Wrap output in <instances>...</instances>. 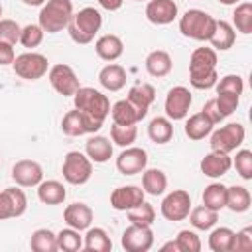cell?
<instances>
[{"mask_svg":"<svg viewBox=\"0 0 252 252\" xmlns=\"http://www.w3.org/2000/svg\"><path fill=\"white\" fill-rule=\"evenodd\" d=\"M217 93H234V94H242L244 91V81L240 75H224L222 79L217 81Z\"/></svg>","mask_w":252,"mask_h":252,"instance_id":"obj_47","label":"cell"},{"mask_svg":"<svg viewBox=\"0 0 252 252\" xmlns=\"http://www.w3.org/2000/svg\"><path fill=\"white\" fill-rule=\"evenodd\" d=\"M136 136H138L136 124H116V122H112V126H110V140L120 148L132 146L136 142Z\"/></svg>","mask_w":252,"mask_h":252,"instance_id":"obj_39","label":"cell"},{"mask_svg":"<svg viewBox=\"0 0 252 252\" xmlns=\"http://www.w3.org/2000/svg\"><path fill=\"white\" fill-rule=\"evenodd\" d=\"M71 16H73L71 0H47L39 12V26L45 33H57L69 26Z\"/></svg>","mask_w":252,"mask_h":252,"instance_id":"obj_5","label":"cell"},{"mask_svg":"<svg viewBox=\"0 0 252 252\" xmlns=\"http://www.w3.org/2000/svg\"><path fill=\"white\" fill-rule=\"evenodd\" d=\"M250 191L242 185H232V187H226V207L232 211V213H244L250 209Z\"/></svg>","mask_w":252,"mask_h":252,"instance_id":"obj_35","label":"cell"},{"mask_svg":"<svg viewBox=\"0 0 252 252\" xmlns=\"http://www.w3.org/2000/svg\"><path fill=\"white\" fill-rule=\"evenodd\" d=\"M63 179L71 185H83L91 179L93 175V161L87 158V154L81 152H69L63 159L61 167Z\"/></svg>","mask_w":252,"mask_h":252,"instance_id":"obj_7","label":"cell"},{"mask_svg":"<svg viewBox=\"0 0 252 252\" xmlns=\"http://www.w3.org/2000/svg\"><path fill=\"white\" fill-rule=\"evenodd\" d=\"M179 252H199L201 250V238L193 230H179L175 238Z\"/></svg>","mask_w":252,"mask_h":252,"instance_id":"obj_45","label":"cell"},{"mask_svg":"<svg viewBox=\"0 0 252 252\" xmlns=\"http://www.w3.org/2000/svg\"><path fill=\"white\" fill-rule=\"evenodd\" d=\"M199 167H201V171H203L207 177L217 179V177H222V175L228 173V169L232 167V159H230L228 154L211 150V152L201 159Z\"/></svg>","mask_w":252,"mask_h":252,"instance_id":"obj_18","label":"cell"},{"mask_svg":"<svg viewBox=\"0 0 252 252\" xmlns=\"http://www.w3.org/2000/svg\"><path fill=\"white\" fill-rule=\"evenodd\" d=\"M250 248H252V228L246 226L240 232H236L234 250H250Z\"/></svg>","mask_w":252,"mask_h":252,"instance_id":"obj_48","label":"cell"},{"mask_svg":"<svg viewBox=\"0 0 252 252\" xmlns=\"http://www.w3.org/2000/svg\"><path fill=\"white\" fill-rule=\"evenodd\" d=\"M203 205L213 209V211L224 209L226 207V185H222V183L207 185L203 191Z\"/></svg>","mask_w":252,"mask_h":252,"instance_id":"obj_37","label":"cell"},{"mask_svg":"<svg viewBox=\"0 0 252 252\" xmlns=\"http://www.w3.org/2000/svg\"><path fill=\"white\" fill-rule=\"evenodd\" d=\"M136 2H142V0H136Z\"/></svg>","mask_w":252,"mask_h":252,"instance_id":"obj_56","label":"cell"},{"mask_svg":"<svg viewBox=\"0 0 252 252\" xmlns=\"http://www.w3.org/2000/svg\"><path fill=\"white\" fill-rule=\"evenodd\" d=\"M63 219L67 222V226L75 228V230H87L93 222V209L87 203H71L65 207L63 211Z\"/></svg>","mask_w":252,"mask_h":252,"instance_id":"obj_19","label":"cell"},{"mask_svg":"<svg viewBox=\"0 0 252 252\" xmlns=\"http://www.w3.org/2000/svg\"><path fill=\"white\" fill-rule=\"evenodd\" d=\"M193 102L191 91L183 85L171 87L165 96V114L169 120H183L189 114V106Z\"/></svg>","mask_w":252,"mask_h":252,"instance_id":"obj_11","label":"cell"},{"mask_svg":"<svg viewBox=\"0 0 252 252\" xmlns=\"http://www.w3.org/2000/svg\"><path fill=\"white\" fill-rule=\"evenodd\" d=\"M213 122L203 114V112H197V114H191L185 122V136L193 142H199L203 140L205 136H209L213 132Z\"/></svg>","mask_w":252,"mask_h":252,"instance_id":"obj_29","label":"cell"},{"mask_svg":"<svg viewBox=\"0 0 252 252\" xmlns=\"http://www.w3.org/2000/svg\"><path fill=\"white\" fill-rule=\"evenodd\" d=\"M159 211H161L163 219H167L171 222L183 220V219H187V215L191 211V195L183 189H175L163 197Z\"/></svg>","mask_w":252,"mask_h":252,"instance_id":"obj_9","label":"cell"},{"mask_svg":"<svg viewBox=\"0 0 252 252\" xmlns=\"http://www.w3.org/2000/svg\"><path fill=\"white\" fill-rule=\"evenodd\" d=\"M232 165L236 167V173L242 179H252V152L250 150H238L236 158L232 159Z\"/></svg>","mask_w":252,"mask_h":252,"instance_id":"obj_44","label":"cell"},{"mask_svg":"<svg viewBox=\"0 0 252 252\" xmlns=\"http://www.w3.org/2000/svg\"><path fill=\"white\" fill-rule=\"evenodd\" d=\"M14 59H16L14 45H12V43H6V41H0V67L12 65Z\"/></svg>","mask_w":252,"mask_h":252,"instance_id":"obj_49","label":"cell"},{"mask_svg":"<svg viewBox=\"0 0 252 252\" xmlns=\"http://www.w3.org/2000/svg\"><path fill=\"white\" fill-rule=\"evenodd\" d=\"M26 6H43L47 0H22Z\"/></svg>","mask_w":252,"mask_h":252,"instance_id":"obj_53","label":"cell"},{"mask_svg":"<svg viewBox=\"0 0 252 252\" xmlns=\"http://www.w3.org/2000/svg\"><path fill=\"white\" fill-rule=\"evenodd\" d=\"M187 217H189V222L193 224V228H197V230H211L217 224V220H219V211H213V209H209L205 205H199V207L191 209Z\"/></svg>","mask_w":252,"mask_h":252,"instance_id":"obj_34","label":"cell"},{"mask_svg":"<svg viewBox=\"0 0 252 252\" xmlns=\"http://www.w3.org/2000/svg\"><path fill=\"white\" fill-rule=\"evenodd\" d=\"M215 102H217V106H219L220 116L226 118V116H230V114L236 110V106H238V102H240V94H234V93H217Z\"/></svg>","mask_w":252,"mask_h":252,"instance_id":"obj_43","label":"cell"},{"mask_svg":"<svg viewBox=\"0 0 252 252\" xmlns=\"http://www.w3.org/2000/svg\"><path fill=\"white\" fill-rule=\"evenodd\" d=\"M136 108H140L144 114H148V108L152 106V102L156 100V89L150 83H138L134 87H130L128 96H126Z\"/></svg>","mask_w":252,"mask_h":252,"instance_id":"obj_28","label":"cell"},{"mask_svg":"<svg viewBox=\"0 0 252 252\" xmlns=\"http://www.w3.org/2000/svg\"><path fill=\"white\" fill-rule=\"evenodd\" d=\"M20 32H22V26L16 20H10V18L0 20V41L14 45L20 41Z\"/></svg>","mask_w":252,"mask_h":252,"instance_id":"obj_46","label":"cell"},{"mask_svg":"<svg viewBox=\"0 0 252 252\" xmlns=\"http://www.w3.org/2000/svg\"><path fill=\"white\" fill-rule=\"evenodd\" d=\"M148 165V154L144 148H138V146H128L124 148L118 158H116V169L122 173V175H136V173H142Z\"/></svg>","mask_w":252,"mask_h":252,"instance_id":"obj_13","label":"cell"},{"mask_svg":"<svg viewBox=\"0 0 252 252\" xmlns=\"http://www.w3.org/2000/svg\"><path fill=\"white\" fill-rule=\"evenodd\" d=\"M94 51L100 59L104 61H116L122 53H124V43L118 35L114 33H106V35H100L94 43Z\"/></svg>","mask_w":252,"mask_h":252,"instance_id":"obj_24","label":"cell"},{"mask_svg":"<svg viewBox=\"0 0 252 252\" xmlns=\"http://www.w3.org/2000/svg\"><path fill=\"white\" fill-rule=\"evenodd\" d=\"M110 116L116 124H138L146 114L140 108H136L128 98H122L110 106Z\"/></svg>","mask_w":252,"mask_h":252,"instance_id":"obj_22","label":"cell"},{"mask_svg":"<svg viewBox=\"0 0 252 252\" xmlns=\"http://www.w3.org/2000/svg\"><path fill=\"white\" fill-rule=\"evenodd\" d=\"M236 232L228 226H219L209 234V248L213 252H232Z\"/></svg>","mask_w":252,"mask_h":252,"instance_id":"obj_33","label":"cell"},{"mask_svg":"<svg viewBox=\"0 0 252 252\" xmlns=\"http://www.w3.org/2000/svg\"><path fill=\"white\" fill-rule=\"evenodd\" d=\"M213 124H219L220 120H222V116H220V112H219V106H217V102H215V98H211V100H207L205 102V106H203V110H201Z\"/></svg>","mask_w":252,"mask_h":252,"instance_id":"obj_50","label":"cell"},{"mask_svg":"<svg viewBox=\"0 0 252 252\" xmlns=\"http://www.w3.org/2000/svg\"><path fill=\"white\" fill-rule=\"evenodd\" d=\"M43 35H45V32L41 30L39 24H28V26H24L22 32H20V43H22L24 47H28V49H33V47L41 45Z\"/></svg>","mask_w":252,"mask_h":252,"instance_id":"obj_42","label":"cell"},{"mask_svg":"<svg viewBox=\"0 0 252 252\" xmlns=\"http://www.w3.org/2000/svg\"><path fill=\"white\" fill-rule=\"evenodd\" d=\"M57 250H63V252H77L83 248V236L79 234V230L75 228H63L59 230L57 234Z\"/></svg>","mask_w":252,"mask_h":252,"instance_id":"obj_40","label":"cell"},{"mask_svg":"<svg viewBox=\"0 0 252 252\" xmlns=\"http://www.w3.org/2000/svg\"><path fill=\"white\" fill-rule=\"evenodd\" d=\"M144 65H146V71H148L152 77H158V79L169 75L171 69H173L171 55H169L167 51H163V49H154V51H150Z\"/></svg>","mask_w":252,"mask_h":252,"instance_id":"obj_21","label":"cell"},{"mask_svg":"<svg viewBox=\"0 0 252 252\" xmlns=\"http://www.w3.org/2000/svg\"><path fill=\"white\" fill-rule=\"evenodd\" d=\"M146 18L156 26L171 24L177 18V4L173 0H150L146 6Z\"/></svg>","mask_w":252,"mask_h":252,"instance_id":"obj_17","label":"cell"},{"mask_svg":"<svg viewBox=\"0 0 252 252\" xmlns=\"http://www.w3.org/2000/svg\"><path fill=\"white\" fill-rule=\"evenodd\" d=\"M28 209L26 193L18 187H6L0 191V220L22 217Z\"/></svg>","mask_w":252,"mask_h":252,"instance_id":"obj_14","label":"cell"},{"mask_svg":"<svg viewBox=\"0 0 252 252\" xmlns=\"http://www.w3.org/2000/svg\"><path fill=\"white\" fill-rule=\"evenodd\" d=\"M128 220H130L132 224L152 226V224H154V220H156V209H154L150 203L142 201L138 207H134V209H130V211H128Z\"/></svg>","mask_w":252,"mask_h":252,"instance_id":"obj_41","label":"cell"},{"mask_svg":"<svg viewBox=\"0 0 252 252\" xmlns=\"http://www.w3.org/2000/svg\"><path fill=\"white\" fill-rule=\"evenodd\" d=\"M144 189L136 185H122L110 193V207L116 211H130L144 201Z\"/></svg>","mask_w":252,"mask_h":252,"instance_id":"obj_16","label":"cell"},{"mask_svg":"<svg viewBox=\"0 0 252 252\" xmlns=\"http://www.w3.org/2000/svg\"><path fill=\"white\" fill-rule=\"evenodd\" d=\"M232 28L240 33L248 35L252 33V4L250 2H238L232 14Z\"/></svg>","mask_w":252,"mask_h":252,"instance_id":"obj_38","label":"cell"},{"mask_svg":"<svg viewBox=\"0 0 252 252\" xmlns=\"http://www.w3.org/2000/svg\"><path fill=\"white\" fill-rule=\"evenodd\" d=\"M219 81L217 51L213 47H197L189 59V83L195 89H213Z\"/></svg>","mask_w":252,"mask_h":252,"instance_id":"obj_1","label":"cell"},{"mask_svg":"<svg viewBox=\"0 0 252 252\" xmlns=\"http://www.w3.org/2000/svg\"><path fill=\"white\" fill-rule=\"evenodd\" d=\"M47 77H49L51 87L63 96H73L81 87L77 73L73 71V67H69L65 63H57V65L49 67Z\"/></svg>","mask_w":252,"mask_h":252,"instance_id":"obj_10","label":"cell"},{"mask_svg":"<svg viewBox=\"0 0 252 252\" xmlns=\"http://www.w3.org/2000/svg\"><path fill=\"white\" fill-rule=\"evenodd\" d=\"M85 154L94 163H104L112 158V142L106 136H91L85 144Z\"/></svg>","mask_w":252,"mask_h":252,"instance_id":"obj_23","label":"cell"},{"mask_svg":"<svg viewBox=\"0 0 252 252\" xmlns=\"http://www.w3.org/2000/svg\"><path fill=\"white\" fill-rule=\"evenodd\" d=\"M61 130H63V134H67V136H83V134H94V132H98L93 124H91V120L81 112V110H69L65 116H63V120H61Z\"/></svg>","mask_w":252,"mask_h":252,"instance_id":"obj_20","label":"cell"},{"mask_svg":"<svg viewBox=\"0 0 252 252\" xmlns=\"http://www.w3.org/2000/svg\"><path fill=\"white\" fill-rule=\"evenodd\" d=\"M148 136L154 144H167L173 138V124L167 116H156L148 124Z\"/></svg>","mask_w":252,"mask_h":252,"instance_id":"obj_32","label":"cell"},{"mask_svg":"<svg viewBox=\"0 0 252 252\" xmlns=\"http://www.w3.org/2000/svg\"><path fill=\"white\" fill-rule=\"evenodd\" d=\"M142 189L148 195H163L167 189V175L161 169H144L142 171Z\"/></svg>","mask_w":252,"mask_h":252,"instance_id":"obj_30","label":"cell"},{"mask_svg":"<svg viewBox=\"0 0 252 252\" xmlns=\"http://www.w3.org/2000/svg\"><path fill=\"white\" fill-rule=\"evenodd\" d=\"M83 248L89 252H108L112 248V240L106 234L104 228L94 226V228H87V234L83 238Z\"/></svg>","mask_w":252,"mask_h":252,"instance_id":"obj_31","label":"cell"},{"mask_svg":"<svg viewBox=\"0 0 252 252\" xmlns=\"http://www.w3.org/2000/svg\"><path fill=\"white\" fill-rule=\"evenodd\" d=\"M120 244L126 252H148L154 244V232L150 226H140V224H132L124 228Z\"/></svg>","mask_w":252,"mask_h":252,"instance_id":"obj_12","label":"cell"},{"mask_svg":"<svg viewBox=\"0 0 252 252\" xmlns=\"http://www.w3.org/2000/svg\"><path fill=\"white\" fill-rule=\"evenodd\" d=\"M98 83L106 91H110V93H116V91L124 89V85H126V71H124V67L118 65V63H110V65L102 67L100 73H98Z\"/></svg>","mask_w":252,"mask_h":252,"instance_id":"obj_25","label":"cell"},{"mask_svg":"<svg viewBox=\"0 0 252 252\" xmlns=\"http://www.w3.org/2000/svg\"><path fill=\"white\" fill-rule=\"evenodd\" d=\"M236 41V32L232 28V24L224 22V20H217V26H215V33L211 35L209 43L215 51H226L234 45Z\"/></svg>","mask_w":252,"mask_h":252,"instance_id":"obj_26","label":"cell"},{"mask_svg":"<svg viewBox=\"0 0 252 252\" xmlns=\"http://www.w3.org/2000/svg\"><path fill=\"white\" fill-rule=\"evenodd\" d=\"M100 26H102V16L96 8H83L79 10L77 14L73 12L71 20H69V26H67V32L71 35V39L79 45H87L94 39V35L100 32Z\"/></svg>","mask_w":252,"mask_h":252,"instance_id":"obj_3","label":"cell"},{"mask_svg":"<svg viewBox=\"0 0 252 252\" xmlns=\"http://www.w3.org/2000/svg\"><path fill=\"white\" fill-rule=\"evenodd\" d=\"M30 248L33 252H55L57 250V236L49 228H37L32 232Z\"/></svg>","mask_w":252,"mask_h":252,"instance_id":"obj_36","label":"cell"},{"mask_svg":"<svg viewBox=\"0 0 252 252\" xmlns=\"http://www.w3.org/2000/svg\"><path fill=\"white\" fill-rule=\"evenodd\" d=\"M73 100H75V108L81 110L96 130H100L106 116L110 114L108 96L93 87H79V91L73 94Z\"/></svg>","mask_w":252,"mask_h":252,"instance_id":"obj_2","label":"cell"},{"mask_svg":"<svg viewBox=\"0 0 252 252\" xmlns=\"http://www.w3.org/2000/svg\"><path fill=\"white\" fill-rule=\"evenodd\" d=\"M104 10H108V12H116V10H120L122 8V2L124 0H96Z\"/></svg>","mask_w":252,"mask_h":252,"instance_id":"obj_51","label":"cell"},{"mask_svg":"<svg viewBox=\"0 0 252 252\" xmlns=\"http://www.w3.org/2000/svg\"><path fill=\"white\" fill-rule=\"evenodd\" d=\"M0 20H2V4H0Z\"/></svg>","mask_w":252,"mask_h":252,"instance_id":"obj_55","label":"cell"},{"mask_svg":"<svg viewBox=\"0 0 252 252\" xmlns=\"http://www.w3.org/2000/svg\"><path fill=\"white\" fill-rule=\"evenodd\" d=\"M244 126L238 122H228L224 126H220L219 130L211 132V150L215 152H222V154H230L234 152L242 142H244Z\"/></svg>","mask_w":252,"mask_h":252,"instance_id":"obj_8","label":"cell"},{"mask_svg":"<svg viewBox=\"0 0 252 252\" xmlns=\"http://www.w3.org/2000/svg\"><path fill=\"white\" fill-rule=\"evenodd\" d=\"M220 4H224V6H236L238 2H242V0H219Z\"/></svg>","mask_w":252,"mask_h":252,"instance_id":"obj_54","label":"cell"},{"mask_svg":"<svg viewBox=\"0 0 252 252\" xmlns=\"http://www.w3.org/2000/svg\"><path fill=\"white\" fill-rule=\"evenodd\" d=\"M161 250L165 252V250H173V252H179L177 250V244H175V240H171V242H165L163 246H161Z\"/></svg>","mask_w":252,"mask_h":252,"instance_id":"obj_52","label":"cell"},{"mask_svg":"<svg viewBox=\"0 0 252 252\" xmlns=\"http://www.w3.org/2000/svg\"><path fill=\"white\" fill-rule=\"evenodd\" d=\"M12 179L18 187H37L43 181V169L33 159H20L12 165Z\"/></svg>","mask_w":252,"mask_h":252,"instance_id":"obj_15","label":"cell"},{"mask_svg":"<svg viewBox=\"0 0 252 252\" xmlns=\"http://www.w3.org/2000/svg\"><path fill=\"white\" fill-rule=\"evenodd\" d=\"M12 67H14V73H16L20 79L37 81V79H41V77L49 71V61H47V57H45L43 53L26 51V53L16 55Z\"/></svg>","mask_w":252,"mask_h":252,"instance_id":"obj_6","label":"cell"},{"mask_svg":"<svg viewBox=\"0 0 252 252\" xmlns=\"http://www.w3.org/2000/svg\"><path fill=\"white\" fill-rule=\"evenodd\" d=\"M37 197L43 205H61L67 197L65 185L57 179H47L37 185Z\"/></svg>","mask_w":252,"mask_h":252,"instance_id":"obj_27","label":"cell"},{"mask_svg":"<svg viewBox=\"0 0 252 252\" xmlns=\"http://www.w3.org/2000/svg\"><path fill=\"white\" fill-rule=\"evenodd\" d=\"M215 26H217V20L211 14L197 8L187 10L179 18V32L185 37H191L197 41H209L211 35L215 33Z\"/></svg>","mask_w":252,"mask_h":252,"instance_id":"obj_4","label":"cell"}]
</instances>
